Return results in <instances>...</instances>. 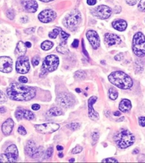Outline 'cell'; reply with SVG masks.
Segmentation results:
<instances>
[{
	"mask_svg": "<svg viewBox=\"0 0 145 163\" xmlns=\"http://www.w3.org/2000/svg\"><path fill=\"white\" fill-rule=\"evenodd\" d=\"M35 88L19 83H12L7 89L8 97L13 100L26 101L33 99L36 95Z\"/></svg>",
	"mask_w": 145,
	"mask_h": 163,
	"instance_id": "1",
	"label": "cell"
},
{
	"mask_svg": "<svg viewBox=\"0 0 145 163\" xmlns=\"http://www.w3.org/2000/svg\"><path fill=\"white\" fill-rule=\"evenodd\" d=\"M108 80L115 86L123 90L129 89L133 85V82L132 78L128 74L121 71L112 73L108 76Z\"/></svg>",
	"mask_w": 145,
	"mask_h": 163,
	"instance_id": "2",
	"label": "cell"
},
{
	"mask_svg": "<svg viewBox=\"0 0 145 163\" xmlns=\"http://www.w3.org/2000/svg\"><path fill=\"white\" fill-rule=\"evenodd\" d=\"M114 141L119 148L124 149L131 146L135 142L134 135L128 130L122 129L114 136Z\"/></svg>",
	"mask_w": 145,
	"mask_h": 163,
	"instance_id": "3",
	"label": "cell"
},
{
	"mask_svg": "<svg viewBox=\"0 0 145 163\" xmlns=\"http://www.w3.org/2000/svg\"><path fill=\"white\" fill-rule=\"evenodd\" d=\"M132 49L134 53L139 57L145 56V37L141 32L136 33L133 39Z\"/></svg>",
	"mask_w": 145,
	"mask_h": 163,
	"instance_id": "4",
	"label": "cell"
},
{
	"mask_svg": "<svg viewBox=\"0 0 145 163\" xmlns=\"http://www.w3.org/2000/svg\"><path fill=\"white\" fill-rule=\"evenodd\" d=\"M81 20V14L78 10H74L65 17L63 24L67 28L74 31L78 27Z\"/></svg>",
	"mask_w": 145,
	"mask_h": 163,
	"instance_id": "5",
	"label": "cell"
},
{
	"mask_svg": "<svg viewBox=\"0 0 145 163\" xmlns=\"http://www.w3.org/2000/svg\"><path fill=\"white\" fill-rule=\"evenodd\" d=\"M59 65V57L54 55L47 56L42 65V73H46L56 70Z\"/></svg>",
	"mask_w": 145,
	"mask_h": 163,
	"instance_id": "6",
	"label": "cell"
},
{
	"mask_svg": "<svg viewBox=\"0 0 145 163\" xmlns=\"http://www.w3.org/2000/svg\"><path fill=\"white\" fill-rule=\"evenodd\" d=\"M18 158V151L15 144H12L6 148L5 154L1 155V162H16Z\"/></svg>",
	"mask_w": 145,
	"mask_h": 163,
	"instance_id": "7",
	"label": "cell"
},
{
	"mask_svg": "<svg viewBox=\"0 0 145 163\" xmlns=\"http://www.w3.org/2000/svg\"><path fill=\"white\" fill-rule=\"evenodd\" d=\"M56 102L62 107L67 108L71 107L74 104L75 99L70 94L62 92L57 96Z\"/></svg>",
	"mask_w": 145,
	"mask_h": 163,
	"instance_id": "8",
	"label": "cell"
},
{
	"mask_svg": "<svg viewBox=\"0 0 145 163\" xmlns=\"http://www.w3.org/2000/svg\"><path fill=\"white\" fill-rule=\"evenodd\" d=\"M94 16L100 19H106L111 16L112 10L106 5H100L92 10Z\"/></svg>",
	"mask_w": 145,
	"mask_h": 163,
	"instance_id": "9",
	"label": "cell"
},
{
	"mask_svg": "<svg viewBox=\"0 0 145 163\" xmlns=\"http://www.w3.org/2000/svg\"><path fill=\"white\" fill-rule=\"evenodd\" d=\"M36 131L41 134H51L59 130L60 126L56 123H45L35 126Z\"/></svg>",
	"mask_w": 145,
	"mask_h": 163,
	"instance_id": "10",
	"label": "cell"
},
{
	"mask_svg": "<svg viewBox=\"0 0 145 163\" xmlns=\"http://www.w3.org/2000/svg\"><path fill=\"white\" fill-rule=\"evenodd\" d=\"M30 68L27 57L20 56L16 63V70L20 74H26Z\"/></svg>",
	"mask_w": 145,
	"mask_h": 163,
	"instance_id": "11",
	"label": "cell"
},
{
	"mask_svg": "<svg viewBox=\"0 0 145 163\" xmlns=\"http://www.w3.org/2000/svg\"><path fill=\"white\" fill-rule=\"evenodd\" d=\"M13 69V61L6 56L0 58V71L2 73H10Z\"/></svg>",
	"mask_w": 145,
	"mask_h": 163,
	"instance_id": "12",
	"label": "cell"
},
{
	"mask_svg": "<svg viewBox=\"0 0 145 163\" xmlns=\"http://www.w3.org/2000/svg\"><path fill=\"white\" fill-rule=\"evenodd\" d=\"M38 18L40 21L43 23H49L55 20L56 18V14L52 10L47 9L40 12Z\"/></svg>",
	"mask_w": 145,
	"mask_h": 163,
	"instance_id": "13",
	"label": "cell"
},
{
	"mask_svg": "<svg viewBox=\"0 0 145 163\" xmlns=\"http://www.w3.org/2000/svg\"><path fill=\"white\" fill-rule=\"evenodd\" d=\"M86 36L92 48L94 49H97L100 44V38L97 32L94 30H89L87 32Z\"/></svg>",
	"mask_w": 145,
	"mask_h": 163,
	"instance_id": "14",
	"label": "cell"
},
{
	"mask_svg": "<svg viewBox=\"0 0 145 163\" xmlns=\"http://www.w3.org/2000/svg\"><path fill=\"white\" fill-rule=\"evenodd\" d=\"M97 100L96 96H91L88 101V106H89V116L90 119L93 121H97L99 119V115L97 112L95 111L93 105Z\"/></svg>",
	"mask_w": 145,
	"mask_h": 163,
	"instance_id": "15",
	"label": "cell"
},
{
	"mask_svg": "<svg viewBox=\"0 0 145 163\" xmlns=\"http://www.w3.org/2000/svg\"><path fill=\"white\" fill-rule=\"evenodd\" d=\"M21 4L24 10L29 12H36L38 8L35 0H21Z\"/></svg>",
	"mask_w": 145,
	"mask_h": 163,
	"instance_id": "16",
	"label": "cell"
},
{
	"mask_svg": "<svg viewBox=\"0 0 145 163\" xmlns=\"http://www.w3.org/2000/svg\"><path fill=\"white\" fill-rule=\"evenodd\" d=\"M16 117L18 119H26L32 120L35 117V115L32 112L26 109H18L16 112Z\"/></svg>",
	"mask_w": 145,
	"mask_h": 163,
	"instance_id": "17",
	"label": "cell"
},
{
	"mask_svg": "<svg viewBox=\"0 0 145 163\" xmlns=\"http://www.w3.org/2000/svg\"><path fill=\"white\" fill-rule=\"evenodd\" d=\"M104 40L109 46L117 45L121 43V40L119 36L116 34L110 33L106 34L104 36Z\"/></svg>",
	"mask_w": 145,
	"mask_h": 163,
	"instance_id": "18",
	"label": "cell"
},
{
	"mask_svg": "<svg viewBox=\"0 0 145 163\" xmlns=\"http://www.w3.org/2000/svg\"><path fill=\"white\" fill-rule=\"evenodd\" d=\"M14 126V121L12 119H8L4 122L2 125V131L5 135L10 134Z\"/></svg>",
	"mask_w": 145,
	"mask_h": 163,
	"instance_id": "19",
	"label": "cell"
},
{
	"mask_svg": "<svg viewBox=\"0 0 145 163\" xmlns=\"http://www.w3.org/2000/svg\"><path fill=\"white\" fill-rule=\"evenodd\" d=\"M37 148L38 147H36L35 143L32 140H29L25 147V152L28 156L32 158Z\"/></svg>",
	"mask_w": 145,
	"mask_h": 163,
	"instance_id": "20",
	"label": "cell"
},
{
	"mask_svg": "<svg viewBox=\"0 0 145 163\" xmlns=\"http://www.w3.org/2000/svg\"><path fill=\"white\" fill-rule=\"evenodd\" d=\"M126 22L123 19L115 20L112 23V26L114 29L119 31H124L127 27Z\"/></svg>",
	"mask_w": 145,
	"mask_h": 163,
	"instance_id": "21",
	"label": "cell"
},
{
	"mask_svg": "<svg viewBox=\"0 0 145 163\" xmlns=\"http://www.w3.org/2000/svg\"><path fill=\"white\" fill-rule=\"evenodd\" d=\"M132 108V103L129 100L124 99L122 100L119 104V109L122 112L129 111Z\"/></svg>",
	"mask_w": 145,
	"mask_h": 163,
	"instance_id": "22",
	"label": "cell"
},
{
	"mask_svg": "<svg viewBox=\"0 0 145 163\" xmlns=\"http://www.w3.org/2000/svg\"><path fill=\"white\" fill-rule=\"evenodd\" d=\"M27 47L26 45V44H24L23 41H20L17 44L16 48V55L18 56H23L26 54L27 51Z\"/></svg>",
	"mask_w": 145,
	"mask_h": 163,
	"instance_id": "23",
	"label": "cell"
},
{
	"mask_svg": "<svg viewBox=\"0 0 145 163\" xmlns=\"http://www.w3.org/2000/svg\"><path fill=\"white\" fill-rule=\"evenodd\" d=\"M57 52L61 54H67L69 53V48L67 46V42L62 41L57 47Z\"/></svg>",
	"mask_w": 145,
	"mask_h": 163,
	"instance_id": "24",
	"label": "cell"
},
{
	"mask_svg": "<svg viewBox=\"0 0 145 163\" xmlns=\"http://www.w3.org/2000/svg\"><path fill=\"white\" fill-rule=\"evenodd\" d=\"M48 115L51 116H59L63 114L61 109L57 107L52 108L48 112Z\"/></svg>",
	"mask_w": 145,
	"mask_h": 163,
	"instance_id": "25",
	"label": "cell"
},
{
	"mask_svg": "<svg viewBox=\"0 0 145 163\" xmlns=\"http://www.w3.org/2000/svg\"><path fill=\"white\" fill-rule=\"evenodd\" d=\"M45 152L44 153L43 148L40 146V147H38L35 153L34 154V155H33V156H32V158L34 159H39V158H42L43 156H45Z\"/></svg>",
	"mask_w": 145,
	"mask_h": 163,
	"instance_id": "26",
	"label": "cell"
},
{
	"mask_svg": "<svg viewBox=\"0 0 145 163\" xmlns=\"http://www.w3.org/2000/svg\"><path fill=\"white\" fill-rule=\"evenodd\" d=\"M53 43L51 42L50 41L46 40L44 41L43 43L41 45V48L44 51H48L51 49V48L53 47Z\"/></svg>",
	"mask_w": 145,
	"mask_h": 163,
	"instance_id": "27",
	"label": "cell"
},
{
	"mask_svg": "<svg viewBox=\"0 0 145 163\" xmlns=\"http://www.w3.org/2000/svg\"><path fill=\"white\" fill-rule=\"evenodd\" d=\"M108 93L109 97L111 99L114 100L118 98V91L114 88H110Z\"/></svg>",
	"mask_w": 145,
	"mask_h": 163,
	"instance_id": "28",
	"label": "cell"
},
{
	"mask_svg": "<svg viewBox=\"0 0 145 163\" xmlns=\"http://www.w3.org/2000/svg\"><path fill=\"white\" fill-rule=\"evenodd\" d=\"M74 76L78 80H82L85 79V77L86 76V74L83 70H79L75 72Z\"/></svg>",
	"mask_w": 145,
	"mask_h": 163,
	"instance_id": "29",
	"label": "cell"
},
{
	"mask_svg": "<svg viewBox=\"0 0 145 163\" xmlns=\"http://www.w3.org/2000/svg\"><path fill=\"white\" fill-rule=\"evenodd\" d=\"M67 127L69 129H70L71 130L75 131L77 129H78L80 127V124L77 122H72V123H69L67 125Z\"/></svg>",
	"mask_w": 145,
	"mask_h": 163,
	"instance_id": "30",
	"label": "cell"
},
{
	"mask_svg": "<svg viewBox=\"0 0 145 163\" xmlns=\"http://www.w3.org/2000/svg\"><path fill=\"white\" fill-rule=\"evenodd\" d=\"M59 34H60V31H59V29L55 28L52 32L49 33L48 35L51 39H55L57 37V36L59 35Z\"/></svg>",
	"mask_w": 145,
	"mask_h": 163,
	"instance_id": "31",
	"label": "cell"
},
{
	"mask_svg": "<svg viewBox=\"0 0 145 163\" xmlns=\"http://www.w3.org/2000/svg\"><path fill=\"white\" fill-rule=\"evenodd\" d=\"M138 8L140 11L145 12V0H140L138 5Z\"/></svg>",
	"mask_w": 145,
	"mask_h": 163,
	"instance_id": "32",
	"label": "cell"
},
{
	"mask_svg": "<svg viewBox=\"0 0 145 163\" xmlns=\"http://www.w3.org/2000/svg\"><path fill=\"white\" fill-rule=\"evenodd\" d=\"M53 152V148L52 147H49L47 150V151L45 152V158H47V159H49L51 158V156H52Z\"/></svg>",
	"mask_w": 145,
	"mask_h": 163,
	"instance_id": "33",
	"label": "cell"
},
{
	"mask_svg": "<svg viewBox=\"0 0 145 163\" xmlns=\"http://www.w3.org/2000/svg\"><path fill=\"white\" fill-rule=\"evenodd\" d=\"M61 32V39L62 40V41L67 42V39L69 37V35L67 34L65 31H63L61 30V32Z\"/></svg>",
	"mask_w": 145,
	"mask_h": 163,
	"instance_id": "34",
	"label": "cell"
},
{
	"mask_svg": "<svg viewBox=\"0 0 145 163\" xmlns=\"http://www.w3.org/2000/svg\"><path fill=\"white\" fill-rule=\"evenodd\" d=\"M83 148L80 146H77L76 147L74 148L72 150V154H79L80 152H81L82 151Z\"/></svg>",
	"mask_w": 145,
	"mask_h": 163,
	"instance_id": "35",
	"label": "cell"
},
{
	"mask_svg": "<svg viewBox=\"0 0 145 163\" xmlns=\"http://www.w3.org/2000/svg\"><path fill=\"white\" fill-rule=\"evenodd\" d=\"M6 15L7 16L9 19H13L14 18L15 16V14H14V10H13L12 9L8 10V12H6Z\"/></svg>",
	"mask_w": 145,
	"mask_h": 163,
	"instance_id": "36",
	"label": "cell"
},
{
	"mask_svg": "<svg viewBox=\"0 0 145 163\" xmlns=\"http://www.w3.org/2000/svg\"><path fill=\"white\" fill-rule=\"evenodd\" d=\"M8 100V98L6 97V96L5 95V94H4L3 92L1 91V98H0V103L3 104L6 102Z\"/></svg>",
	"mask_w": 145,
	"mask_h": 163,
	"instance_id": "37",
	"label": "cell"
},
{
	"mask_svg": "<svg viewBox=\"0 0 145 163\" xmlns=\"http://www.w3.org/2000/svg\"><path fill=\"white\" fill-rule=\"evenodd\" d=\"M18 131L20 135H25L27 134V131L23 126H20L18 129Z\"/></svg>",
	"mask_w": 145,
	"mask_h": 163,
	"instance_id": "38",
	"label": "cell"
},
{
	"mask_svg": "<svg viewBox=\"0 0 145 163\" xmlns=\"http://www.w3.org/2000/svg\"><path fill=\"white\" fill-rule=\"evenodd\" d=\"M39 57L38 56H35L32 60V62L34 66H38L39 64Z\"/></svg>",
	"mask_w": 145,
	"mask_h": 163,
	"instance_id": "39",
	"label": "cell"
},
{
	"mask_svg": "<svg viewBox=\"0 0 145 163\" xmlns=\"http://www.w3.org/2000/svg\"><path fill=\"white\" fill-rule=\"evenodd\" d=\"M138 122L140 126L145 127V117H140L138 119Z\"/></svg>",
	"mask_w": 145,
	"mask_h": 163,
	"instance_id": "40",
	"label": "cell"
},
{
	"mask_svg": "<svg viewBox=\"0 0 145 163\" xmlns=\"http://www.w3.org/2000/svg\"><path fill=\"white\" fill-rule=\"evenodd\" d=\"M99 137V133L98 132H94V133H93V134L92 135V138L93 141L94 142L96 143L98 141Z\"/></svg>",
	"mask_w": 145,
	"mask_h": 163,
	"instance_id": "41",
	"label": "cell"
},
{
	"mask_svg": "<svg viewBox=\"0 0 145 163\" xmlns=\"http://www.w3.org/2000/svg\"><path fill=\"white\" fill-rule=\"evenodd\" d=\"M138 1V0H126V2L129 5L133 6L137 3Z\"/></svg>",
	"mask_w": 145,
	"mask_h": 163,
	"instance_id": "42",
	"label": "cell"
},
{
	"mask_svg": "<svg viewBox=\"0 0 145 163\" xmlns=\"http://www.w3.org/2000/svg\"><path fill=\"white\" fill-rule=\"evenodd\" d=\"M35 28H27V29L24 30V32L26 34H27L30 35V34H33L34 32H35Z\"/></svg>",
	"mask_w": 145,
	"mask_h": 163,
	"instance_id": "43",
	"label": "cell"
},
{
	"mask_svg": "<svg viewBox=\"0 0 145 163\" xmlns=\"http://www.w3.org/2000/svg\"><path fill=\"white\" fill-rule=\"evenodd\" d=\"M102 162L114 163V162H118V160H117L116 159H114V158H107V159H104L103 160H102Z\"/></svg>",
	"mask_w": 145,
	"mask_h": 163,
	"instance_id": "44",
	"label": "cell"
},
{
	"mask_svg": "<svg viewBox=\"0 0 145 163\" xmlns=\"http://www.w3.org/2000/svg\"><path fill=\"white\" fill-rule=\"evenodd\" d=\"M19 81L21 83H26L28 82L27 78L25 76H20V78H19Z\"/></svg>",
	"mask_w": 145,
	"mask_h": 163,
	"instance_id": "45",
	"label": "cell"
},
{
	"mask_svg": "<svg viewBox=\"0 0 145 163\" xmlns=\"http://www.w3.org/2000/svg\"><path fill=\"white\" fill-rule=\"evenodd\" d=\"M122 58H123V55L122 53L118 54L114 57V59L116 61H121Z\"/></svg>",
	"mask_w": 145,
	"mask_h": 163,
	"instance_id": "46",
	"label": "cell"
},
{
	"mask_svg": "<svg viewBox=\"0 0 145 163\" xmlns=\"http://www.w3.org/2000/svg\"><path fill=\"white\" fill-rule=\"evenodd\" d=\"M79 45V40L77 39H75L73 41V43H72V47L74 48H77L78 47Z\"/></svg>",
	"mask_w": 145,
	"mask_h": 163,
	"instance_id": "47",
	"label": "cell"
},
{
	"mask_svg": "<svg viewBox=\"0 0 145 163\" xmlns=\"http://www.w3.org/2000/svg\"><path fill=\"white\" fill-rule=\"evenodd\" d=\"M87 3L89 5H94L96 3V0H87Z\"/></svg>",
	"mask_w": 145,
	"mask_h": 163,
	"instance_id": "48",
	"label": "cell"
},
{
	"mask_svg": "<svg viewBox=\"0 0 145 163\" xmlns=\"http://www.w3.org/2000/svg\"><path fill=\"white\" fill-rule=\"evenodd\" d=\"M40 108V106L39 104H34L32 106V109L34 110V111H38L39 110Z\"/></svg>",
	"mask_w": 145,
	"mask_h": 163,
	"instance_id": "49",
	"label": "cell"
},
{
	"mask_svg": "<svg viewBox=\"0 0 145 163\" xmlns=\"http://www.w3.org/2000/svg\"><path fill=\"white\" fill-rule=\"evenodd\" d=\"M6 108H1V109H0V112H1V113H4L5 112H6Z\"/></svg>",
	"mask_w": 145,
	"mask_h": 163,
	"instance_id": "50",
	"label": "cell"
},
{
	"mask_svg": "<svg viewBox=\"0 0 145 163\" xmlns=\"http://www.w3.org/2000/svg\"><path fill=\"white\" fill-rule=\"evenodd\" d=\"M57 150L58 151H61V150H63V146H61L58 145V146H57Z\"/></svg>",
	"mask_w": 145,
	"mask_h": 163,
	"instance_id": "51",
	"label": "cell"
},
{
	"mask_svg": "<svg viewBox=\"0 0 145 163\" xmlns=\"http://www.w3.org/2000/svg\"><path fill=\"white\" fill-rule=\"evenodd\" d=\"M114 115L115 116H120V115H121V113L120 112L116 111L114 113Z\"/></svg>",
	"mask_w": 145,
	"mask_h": 163,
	"instance_id": "52",
	"label": "cell"
},
{
	"mask_svg": "<svg viewBox=\"0 0 145 163\" xmlns=\"http://www.w3.org/2000/svg\"><path fill=\"white\" fill-rule=\"evenodd\" d=\"M25 44H26V47H27V48H30V47H31V43H30V42H28V41H27Z\"/></svg>",
	"mask_w": 145,
	"mask_h": 163,
	"instance_id": "53",
	"label": "cell"
},
{
	"mask_svg": "<svg viewBox=\"0 0 145 163\" xmlns=\"http://www.w3.org/2000/svg\"><path fill=\"white\" fill-rule=\"evenodd\" d=\"M133 153L134 154H138L139 153V150L137 149H135L133 151Z\"/></svg>",
	"mask_w": 145,
	"mask_h": 163,
	"instance_id": "54",
	"label": "cell"
},
{
	"mask_svg": "<svg viewBox=\"0 0 145 163\" xmlns=\"http://www.w3.org/2000/svg\"><path fill=\"white\" fill-rule=\"evenodd\" d=\"M41 1H43L44 2H50L52 1H53V0H40Z\"/></svg>",
	"mask_w": 145,
	"mask_h": 163,
	"instance_id": "55",
	"label": "cell"
},
{
	"mask_svg": "<svg viewBox=\"0 0 145 163\" xmlns=\"http://www.w3.org/2000/svg\"><path fill=\"white\" fill-rule=\"evenodd\" d=\"M59 156L60 158H63V153H59Z\"/></svg>",
	"mask_w": 145,
	"mask_h": 163,
	"instance_id": "56",
	"label": "cell"
},
{
	"mask_svg": "<svg viewBox=\"0 0 145 163\" xmlns=\"http://www.w3.org/2000/svg\"><path fill=\"white\" fill-rule=\"evenodd\" d=\"M75 90H76V91L77 92H78V93L81 92V90H80V89H79V88H76V89H75Z\"/></svg>",
	"mask_w": 145,
	"mask_h": 163,
	"instance_id": "57",
	"label": "cell"
},
{
	"mask_svg": "<svg viewBox=\"0 0 145 163\" xmlns=\"http://www.w3.org/2000/svg\"><path fill=\"white\" fill-rule=\"evenodd\" d=\"M75 160L74 159H71L69 160V162H74V161Z\"/></svg>",
	"mask_w": 145,
	"mask_h": 163,
	"instance_id": "58",
	"label": "cell"
}]
</instances>
